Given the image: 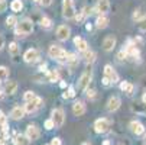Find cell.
Segmentation results:
<instances>
[{"label": "cell", "mask_w": 146, "mask_h": 145, "mask_svg": "<svg viewBox=\"0 0 146 145\" xmlns=\"http://www.w3.org/2000/svg\"><path fill=\"white\" fill-rule=\"evenodd\" d=\"M48 54L51 58L56 59L58 63H62V64H67V58H68V52L65 49H62L59 45H51L49 49H48Z\"/></svg>", "instance_id": "obj_1"}, {"label": "cell", "mask_w": 146, "mask_h": 145, "mask_svg": "<svg viewBox=\"0 0 146 145\" xmlns=\"http://www.w3.org/2000/svg\"><path fill=\"white\" fill-rule=\"evenodd\" d=\"M32 31H33V22L29 19H25L22 22H19L17 26L15 28L16 36H26V35L32 33Z\"/></svg>", "instance_id": "obj_2"}, {"label": "cell", "mask_w": 146, "mask_h": 145, "mask_svg": "<svg viewBox=\"0 0 146 145\" xmlns=\"http://www.w3.org/2000/svg\"><path fill=\"white\" fill-rule=\"evenodd\" d=\"M111 128V120L107 118H100L94 122V131L97 134H106Z\"/></svg>", "instance_id": "obj_3"}, {"label": "cell", "mask_w": 146, "mask_h": 145, "mask_svg": "<svg viewBox=\"0 0 146 145\" xmlns=\"http://www.w3.org/2000/svg\"><path fill=\"white\" fill-rule=\"evenodd\" d=\"M75 6H74V0H62V16L65 19H72L75 17Z\"/></svg>", "instance_id": "obj_4"}, {"label": "cell", "mask_w": 146, "mask_h": 145, "mask_svg": "<svg viewBox=\"0 0 146 145\" xmlns=\"http://www.w3.org/2000/svg\"><path fill=\"white\" fill-rule=\"evenodd\" d=\"M91 78H93V71L90 68H87L78 78V89L80 90H87L90 83H91Z\"/></svg>", "instance_id": "obj_5"}, {"label": "cell", "mask_w": 146, "mask_h": 145, "mask_svg": "<svg viewBox=\"0 0 146 145\" xmlns=\"http://www.w3.org/2000/svg\"><path fill=\"white\" fill-rule=\"evenodd\" d=\"M51 116H52V120L55 123V128H61L62 125H64V122H65V113H64V110H62L61 108L54 109L52 113H51Z\"/></svg>", "instance_id": "obj_6"}, {"label": "cell", "mask_w": 146, "mask_h": 145, "mask_svg": "<svg viewBox=\"0 0 146 145\" xmlns=\"http://www.w3.org/2000/svg\"><path fill=\"white\" fill-rule=\"evenodd\" d=\"M70 35H71V29H70V26H67V25H59L58 28H56V38L59 39V41H67L68 38H70Z\"/></svg>", "instance_id": "obj_7"}, {"label": "cell", "mask_w": 146, "mask_h": 145, "mask_svg": "<svg viewBox=\"0 0 146 145\" xmlns=\"http://www.w3.org/2000/svg\"><path fill=\"white\" fill-rule=\"evenodd\" d=\"M23 59L26 61L28 64H32V63H36V61L39 59V51L35 49V48H29L25 55H23Z\"/></svg>", "instance_id": "obj_8"}, {"label": "cell", "mask_w": 146, "mask_h": 145, "mask_svg": "<svg viewBox=\"0 0 146 145\" xmlns=\"http://www.w3.org/2000/svg\"><path fill=\"white\" fill-rule=\"evenodd\" d=\"M104 77H107L111 81V84H114V83L119 81V74L116 73V70L110 64H107L106 67H104Z\"/></svg>", "instance_id": "obj_9"}, {"label": "cell", "mask_w": 146, "mask_h": 145, "mask_svg": "<svg viewBox=\"0 0 146 145\" xmlns=\"http://www.w3.org/2000/svg\"><path fill=\"white\" fill-rule=\"evenodd\" d=\"M25 135H26L31 141H36V139H39V136H40V131H39V128H38L36 125H28Z\"/></svg>", "instance_id": "obj_10"}, {"label": "cell", "mask_w": 146, "mask_h": 145, "mask_svg": "<svg viewBox=\"0 0 146 145\" xmlns=\"http://www.w3.org/2000/svg\"><path fill=\"white\" fill-rule=\"evenodd\" d=\"M26 110H25V106H20V105H16L12 110H10V118L13 120H19L25 116Z\"/></svg>", "instance_id": "obj_11"}, {"label": "cell", "mask_w": 146, "mask_h": 145, "mask_svg": "<svg viewBox=\"0 0 146 145\" xmlns=\"http://www.w3.org/2000/svg\"><path fill=\"white\" fill-rule=\"evenodd\" d=\"M120 105H121L120 97L113 96V97H110L109 102H107V110H109V112H116V110L120 108Z\"/></svg>", "instance_id": "obj_12"}, {"label": "cell", "mask_w": 146, "mask_h": 145, "mask_svg": "<svg viewBox=\"0 0 146 145\" xmlns=\"http://www.w3.org/2000/svg\"><path fill=\"white\" fill-rule=\"evenodd\" d=\"M114 47H116V36L109 35V36L104 38V41H103V48H104V51H113Z\"/></svg>", "instance_id": "obj_13"}, {"label": "cell", "mask_w": 146, "mask_h": 145, "mask_svg": "<svg viewBox=\"0 0 146 145\" xmlns=\"http://www.w3.org/2000/svg\"><path fill=\"white\" fill-rule=\"evenodd\" d=\"M74 45L77 47V49H78L80 52L88 51V42H87L86 39H82L81 36H75V38H74Z\"/></svg>", "instance_id": "obj_14"}, {"label": "cell", "mask_w": 146, "mask_h": 145, "mask_svg": "<svg viewBox=\"0 0 146 145\" xmlns=\"http://www.w3.org/2000/svg\"><path fill=\"white\" fill-rule=\"evenodd\" d=\"M72 113L75 116H82L86 113V105H84V102H81V100H77L74 102V105H72Z\"/></svg>", "instance_id": "obj_15"}, {"label": "cell", "mask_w": 146, "mask_h": 145, "mask_svg": "<svg viewBox=\"0 0 146 145\" xmlns=\"http://www.w3.org/2000/svg\"><path fill=\"white\" fill-rule=\"evenodd\" d=\"M96 10H97L100 15L109 13V10H110V2H109V0H98V3H97V6H96Z\"/></svg>", "instance_id": "obj_16"}, {"label": "cell", "mask_w": 146, "mask_h": 145, "mask_svg": "<svg viewBox=\"0 0 146 145\" xmlns=\"http://www.w3.org/2000/svg\"><path fill=\"white\" fill-rule=\"evenodd\" d=\"M130 129H132V132L136 134V135H143V134H145V126H143V123L139 122V120L130 122Z\"/></svg>", "instance_id": "obj_17"}, {"label": "cell", "mask_w": 146, "mask_h": 145, "mask_svg": "<svg viewBox=\"0 0 146 145\" xmlns=\"http://www.w3.org/2000/svg\"><path fill=\"white\" fill-rule=\"evenodd\" d=\"M9 54L13 57L15 63H17V61H19V55H20V49H19V45L16 42H10L9 44Z\"/></svg>", "instance_id": "obj_18"}, {"label": "cell", "mask_w": 146, "mask_h": 145, "mask_svg": "<svg viewBox=\"0 0 146 145\" xmlns=\"http://www.w3.org/2000/svg\"><path fill=\"white\" fill-rule=\"evenodd\" d=\"M29 142H31V139L26 135H22V134H16L15 138H13L15 145H29Z\"/></svg>", "instance_id": "obj_19"}, {"label": "cell", "mask_w": 146, "mask_h": 145, "mask_svg": "<svg viewBox=\"0 0 146 145\" xmlns=\"http://www.w3.org/2000/svg\"><path fill=\"white\" fill-rule=\"evenodd\" d=\"M120 90L130 96V94L135 92V86L132 84L130 81H121V83H120Z\"/></svg>", "instance_id": "obj_20"}, {"label": "cell", "mask_w": 146, "mask_h": 145, "mask_svg": "<svg viewBox=\"0 0 146 145\" xmlns=\"http://www.w3.org/2000/svg\"><path fill=\"white\" fill-rule=\"evenodd\" d=\"M107 25H109V19H107V16H106V15H100V16L97 17V20H96V28H98V29H104V28H107Z\"/></svg>", "instance_id": "obj_21"}, {"label": "cell", "mask_w": 146, "mask_h": 145, "mask_svg": "<svg viewBox=\"0 0 146 145\" xmlns=\"http://www.w3.org/2000/svg\"><path fill=\"white\" fill-rule=\"evenodd\" d=\"M17 90V83L16 81H7L5 86V94H15Z\"/></svg>", "instance_id": "obj_22"}, {"label": "cell", "mask_w": 146, "mask_h": 145, "mask_svg": "<svg viewBox=\"0 0 146 145\" xmlns=\"http://www.w3.org/2000/svg\"><path fill=\"white\" fill-rule=\"evenodd\" d=\"M84 61H86V63L87 64H93L94 63V61H96V52L94 51H86L84 52Z\"/></svg>", "instance_id": "obj_23"}, {"label": "cell", "mask_w": 146, "mask_h": 145, "mask_svg": "<svg viewBox=\"0 0 146 145\" xmlns=\"http://www.w3.org/2000/svg\"><path fill=\"white\" fill-rule=\"evenodd\" d=\"M10 9L13 10V12H20V10H22L23 9V2H22V0H13V2L10 3Z\"/></svg>", "instance_id": "obj_24"}, {"label": "cell", "mask_w": 146, "mask_h": 145, "mask_svg": "<svg viewBox=\"0 0 146 145\" xmlns=\"http://www.w3.org/2000/svg\"><path fill=\"white\" fill-rule=\"evenodd\" d=\"M48 80H49L51 83L61 81V80H59V71H58V70H51V71H48Z\"/></svg>", "instance_id": "obj_25"}, {"label": "cell", "mask_w": 146, "mask_h": 145, "mask_svg": "<svg viewBox=\"0 0 146 145\" xmlns=\"http://www.w3.org/2000/svg\"><path fill=\"white\" fill-rule=\"evenodd\" d=\"M39 23H40V26H42L44 29H49L52 26V20L49 17H46V16H42L40 20H39Z\"/></svg>", "instance_id": "obj_26"}, {"label": "cell", "mask_w": 146, "mask_h": 145, "mask_svg": "<svg viewBox=\"0 0 146 145\" xmlns=\"http://www.w3.org/2000/svg\"><path fill=\"white\" fill-rule=\"evenodd\" d=\"M17 19H16V16H9L7 19H6V25H7V28H10V29H13V28H16L17 26Z\"/></svg>", "instance_id": "obj_27"}, {"label": "cell", "mask_w": 146, "mask_h": 145, "mask_svg": "<svg viewBox=\"0 0 146 145\" xmlns=\"http://www.w3.org/2000/svg\"><path fill=\"white\" fill-rule=\"evenodd\" d=\"M9 78V70L5 65H0V81H6Z\"/></svg>", "instance_id": "obj_28"}, {"label": "cell", "mask_w": 146, "mask_h": 145, "mask_svg": "<svg viewBox=\"0 0 146 145\" xmlns=\"http://www.w3.org/2000/svg\"><path fill=\"white\" fill-rule=\"evenodd\" d=\"M67 64L68 65H77L78 64V57L75 54H68V58H67Z\"/></svg>", "instance_id": "obj_29"}, {"label": "cell", "mask_w": 146, "mask_h": 145, "mask_svg": "<svg viewBox=\"0 0 146 145\" xmlns=\"http://www.w3.org/2000/svg\"><path fill=\"white\" fill-rule=\"evenodd\" d=\"M36 109H38V106L35 105L33 102H26V105H25V110H26V113H33Z\"/></svg>", "instance_id": "obj_30"}, {"label": "cell", "mask_w": 146, "mask_h": 145, "mask_svg": "<svg viewBox=\"0 0 146 145\" xmlns=\"http://www.w3.org/2000/svg\"><path fill=\"white\" fill-rule=\"evenodd\" d=\"M71 97H75V89L72 86L68 87V92L62 93V99H71Z\"/></svg>", "instance_id": "obj_31"}, {"label": "cell", "mask_w": 146, "mask_h": 145, "mask_svg": "<svg viewBox=\"0 0 146 145\" xmlns=\"http://www.w3.org/2000/svg\"><path fill=\"white\" fill-rule=\"evenodd\" d=\"M35 99H36V94H35L33 92H31V90L23 94V100H25V102H33Z\"/></svg>", "instance_id": "obj_32"}, {"label": "cell", "mask_w": 146, "mask_h": 145, "mask_svg": "<svg viewBox=\"0 0 146 145\" xmlns=\"http://www.w3.org/2000/svg\"><path fill=\"white\" fill-rule=\"evenodd\" d=\"M44 126H45V129H46V131H51V129H54V128H55V123H54L52 118H51V119H46V120L44 122Z\"/></svg>", "instance_id": "obj_33"}, {"label": "cell", "mask_w": 146, "mask_h": 145, "mask_svg": "<svg viewBox=\"0 0 146 145\" xmlns=\"http://www.w3.org/2000/svg\"><path fill=\"white\" fill-rule=\"evenodd\" d=\"M137 26H139V29H140L142 32H146V16H143V17L139 20Z\"/></svg>", "instance_id": "obj_34"}, {"label": "cell", "mask_w": 146, "mask_h": 145, "mask_svg": "<svg viewBox=\"0 0 146 145\" xmlns=\"http://www.w3.org/2000/svg\"><path fill=\"white\" fill-rule=\"evenodd\" d=\"M33 2H36L38 5L44 6V7H48V6L52 5V0H33Z\"/></svg>", "instance_id": "obj_35"}, {"label": "cell", "mask_w": 146, "mask_h": 145, "mask_svg": "<svg viewBox=\"0 0 146 145\" xmlns=\"http://www.w3.org/2000/svg\"><path fill=\"white\" fill-rule=\"evenodd\" d=\"M142 17H143V16H142V10H140V9L135 10V13H133V19H135V20H137V22H139V20H140Z\"/></svg>", "instance_id": "obj_36"}, {"label": "cell", "mask_w": 146, "mask_h": 145, "mask_svg": "<svg viewBox=\"0 0 146 145\" xmlns=\"http://www.w3.org/2000/svg\"><path fill=\"white\" fill-rule=\"evenodd\" d=\"M86 94H87L88 99H94V97H96V90H94V89H87V90H86Z\"/></svg>", "instance_id": "obj_37"}, {"label": "cell", "mask_w": 146, "mask_h": 145, "mask_svg": "<svg viewBox=\"0 0 146 145\" xmlns=\"http://www.w3.org/2000/svg\"><path fill=\"white\" fill-rule=\"evenodd\" d=\"M84 17H86V15L82 13V12H78V13L75 15V20H77V22H82V20H84Z\"/></svg>", "instance_id": "obj_38"}, {"label": "cell", "mask_w": 146, "mask_h": 145, "mask_svg": "<svg viewBox=\"0 0 146 145\" xmlns=\"http://www.w3.org/2000/svg\"><path fill=\"white\" fill-rule=\"evenodd\" d=\"M127 57H129V55H127V52H126V51H124V48H123V49L119 52V55H117V58H119V59H124V58H127Z\"/></svg>", "instance_id": "obj_39"}, {"label": "cell", "mask_w": 146, "mask_h": 145, "mask_svg": "<svg viewBox=\"0 0 146 145\" xmlns=\"http://www.w3.org/2000/svg\"><path fill=\"white\" fill-rule=\"evenodd\" d=\"M6 9H7V3L5 0H0V13H3Z\"/></svg>", "instance_id": "obj_40"}, {"label": "cell", "mask_w": 146, "mask_h": 145, "mask_svg": "<svg viewBox=\"0 0 146 145\" xmlns=\"http://www.w3.org/2000/svg\"><path fill=\"white\" fill-rule=\"evenodd\" d=\"M51 145H62V141H61V138H52V141H51Z\"/></svg>", "instance_id": "obj_41"}, {"label": "cell", "mask_w": 146, "mask_h": 145, "mask_svg": "<svg viewBox=\"0 0 146 145\" xmlns=\"http://www.w3.org/2000/svg\"><path fill=\"white\" fill-rule=\"evenodd\" d=\"M5 123H6V116H5V113L2 110H0V126L5 125Z\"/></svg>", "instance_id": "obj_42"}, {"label": "cell", "mask_w": 146, "mask_h": 145, "mask_svg": "<svg viewBox=\"0 0 146 145\" xmlns=\"http://www.w3.org/2000/svg\"><path fill=\"white\" fill-rule=\"evenodd\" d=\"M103 84L106 86V87H109V86L111 84V81H110V80H109L107 77H103Z\"/></svg>", "instance_id": "obj_43"}, {"label": "cell", "mask_w": 146, "mask_h": 145, "mask_svg": "<svg viewBox=\"0 0 146 145\" xmlns=\"http://www.w3.org/2000/svg\"><path fill=\"white\" fill-rule=\"evenodd\" d=\"M3 47H5V38H3V35H0V51L3 49Z\"/></svg>", "instance_id": "obj_44"}, {"label": "cell", "mask_w": 146, "mask_h": 145, "mask_svg": "<svg viewBox=\"0 0 146 145\" xmlns=\"http://www.w3.org/2000/svg\"><path fill=\"white\" fill-rule=\"evenodd\" d=\"M142 42H143L142 38H136V39H135V45H136V47H140V45H142Z\"/></svg>", "instance_id": "obj_45"}, {"label": "cell", "mask_w": 146, "mask_h": 145, "mask_svg": "<svg viewBox=\"0 0 146 145\" xmlns=\"http://www.w3.org/2000/svg\"><path fill=\"white\" fill-rule=\"evenodd\" d=\"M59 86H61V89H67V87H68V84H67V81H64V80H61V83H59Z\"/></svg>", "instance_id": "obj_46"}, {"label": "cell", "mask_w": 146, "mask_h": 145, "mask_svg": "<svg viewBox=\"0 0 146 145\" xmlns=\"http://www.w3.org/2000/svg\"><path fill=\"white\" fill-rule=\"evenodd\" d=\"M45 70H46V64H45V63H44V64H40V65H39V71H42V73H44Z\"/></svg>", "instance_id": "obj_47"}, {"label": "cell", "mask_w": 146, "mask_h": 145, "mask_svg": "<svg viewBox=\"0 0 146 145\" xmlns=\"http://www.w3.org/2000/svg\"><path fill=\"white\" fill-rule=\"evenodd\" d=\"M101 145H111V141L106 139V141H103V144H101Z\"/></svg>", "instance_id": "obj_48"}, {"label": "cell", "mask_w": 146, "mask_h": 145, "mask_svg": "<svg viewBox=\"0 0 146 145\" xmlns=\"http://www.w3.org/2000/svg\"><path fill=\"white\" fill-rule=\"evenodd\" d=\"M142 102H143V103H145V105H146V93H145V94L142 96Z\"/></svg>", "instance_id": "obj_49"}, {"label": "cell", "mask_w": 146, "mask_h": 145, "mask_svg": "<svg viewBox=\"0 0 146 145\" xmlns=\"http://www.w3.org/2000/svg\"><path fill=\"white\" fill-rule=\"evenodd\" d=\"M0 145H6V139H0Z\"/></svg>", "instance_id": "obj_50"}, {"label": "cell", "mask_w": 146, "mask_h": 145, "mask_svg": "<svg viewBox=\"0 0 146 145\" xmlns=\"http://www.w3.org/2000/svg\"><path fill=\"white\" fill-rule=\"evenodd\" d=\"M86 28H87V31H91V28H93V26H91V25H90V23H88V25H87V26H86Z\"/></svg>", "instance_id": "obj_51"}, {"label": "cell", "mask_w": 146, "mask_h": 145, "mask_svg": "<svg viewBox=\"0 0 146 145\" xmlns=\"http://www.w3.org/2000/svg\"><path fill=\"white\" fill-rule=\"evenodd\" d=\"M3 94H5V92H2V90H0V99L3 97Z\"/></svg>", "instance_id": "obj_52"}, {"label": "cell", "mask_w": 146, "mask_h": 145, "mask_svg": "<svg viewBox=\"0 0 146 145\" xmlns=\"http://www.w3.org/2000/svg\"><path fill=\"white\" fill-rule=\"evenodd\" d=\"M82 145H91L90 142H82Z\"/></svg>", "instance_id": "obj_53"}, {"label": "cell", "mask_w": 146, "mask_h": 145, "mask_svg": "<svg viewBox=\"0 0 146 145\" xmlns=\"http://www.w3.org/2000/svg\"><path fill=\"white\" fill-rule=\"evenodd\" d=\"M48 145H51V144H48Z\"/></svg>", "instance_id": "obj_54"}, {"label": "cell", "mask_w": 146, "mask_h": 145, "mask_svg": "<svg viewBox=\"0 0 146 145\" xmlns=\"http://www.w3.org/2000/svg\"><path fill=\"white\" fill-rule=\"evenodd\" d=\"M120 145H123V144H120Z\"/></svg>", "instance_id": "obj_55"}]
</instances>
